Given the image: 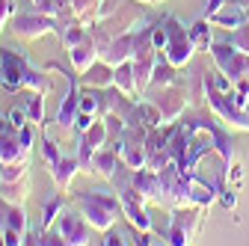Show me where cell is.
<instances>
[{"label":"cell","instance_id":"74e56055","mask_svg":"<svg viewBox=\"0 0 249 246\" xmlns=\"http://www.w3.org/2000/svg\"><path fill=\"white\" fill-rule=\"evenodd\" d=\"M101 243H104V246H124V243H131V240H124L122 234H113V228H110V231L104 234V240H101Z\"/></svg>","mask_w":249,"mask_h":246},{"label":"cell","instance_id":"5b68a950","mask_svg":"<svg viewBox=\"0 0 249 246\" xmlns=\"http://www.w3.org/2000/svg\"><path fill=\"white\" fill-rule=\"evenodd\" d=\"M33 125L15 128L6 116H0V163H15V160H30L33 155Z\"/></svg>","mask_w":249,"mask_h":246},{"label":"cell","instance_id":"ab89813d","mask_svg":"<svg viewBox=\"0 0 249 246\" xmlns=\"http://www.w3.org/2000/svg\"><path fill=\"white\" fill-rule=\"evenodd\" d=\"M140 3H145V6H154V3H163V0H140Z\"/></svg>","mask_w":249,"mask_h":246},{"label":"cell","instance_id":"5bb4252c","mask_svg":"<svg viewBox=\"0 0 249 246\" xmlns=\"http://www.w3.org/2000/svg\"><path fill=\"white\" fill-rule=\"evenodd\" d=\"M119 160H122L119 148L107 142L104 148H98L95 155H92V160H89V175H98V178L110 181V178H113V172H116V166H119Z\"/></svg>","mask_w":249,"mask_h":246},{"label":"cell","instance_id":"f546056e","mask_svg":"<svg viewBox=\"0 0 249 246\" xmlns=\"http://www.w3.org/2000/svg\"><path fill=\"white\" fill-rule=\"evenodd\" d=\"M39 151H42V160H45V166H48V172L62 160V151H59V142H53L51 137H48V131H45V137L39 140Z\"/></svg>","mask_w":249,"mask_h":246},{"label":"cell","instance_id":"8992f818","mask_svg":"<svg viewBox=\"0 0 249 246\" xmlns=\"http://www.w3.org/2000/svg\"><path fill=\"white\" fill-rule=\"evenodd\" d=\"M9 30H12V36L18 42H36V39H45V36H56L59 18L56 15L36 12L33 6H30V9H21V12L12 15Z\"/></svg>","mask_w":249,"mask_h":246},{"label":"cell","instance_id":"7a4b0ae2","mask_svg":"<svg viewBox=\"0 0 249 246\" xmlns=\"http://www.w3.org/2000/svg\"><path fill=\"white\" fill-rule=\"evenodd\" d=\"M71 199H74V208L101 234H107L116 226V220L124 217L122 199L116 196V190H80V193H71Z\"/></svg>","mask_w":249,"mask_h":246},{"label":"cell","instance_id":"836d02e7","mask_svg":"<svg viewBox=\"0 0 249 246\" xmlns=\"http://www.w3.org/2000/svg\"><path fill=\"white\" fill-rule=\"evenodd\" d=\"M226 178H229L231 187H240V184H243V163H240V160H231V163L226 166Z\"/></svg>","mask_w":249,"mask_h":246},{"label":"cell","instance_id":"9a60e30c","mask_svg":"<svg viewBox=\"0 0 249 246\" xmlns=\"http://www.w3.org/2000/svg\"><path fill=\"white\" fill-rule=\"evenodd\" d=\"M69 59H71V69H74L77 74H86L92 66L98 63V42L92 39V33H89L80 45H74V48L69 51Z\"/></svg>","mask_w":249,"mask_h":246},{"label":"cell","instance_id":"ffe728a7","mask_svg":"<svg viewBox=\"0 0 249 246\" xmlns=\"http://www.w3.org/2000/svg\"><path fill=\"white\" fill-rule=\"evenodd\" d=\"M69 208V199H66V193H51L45 202H42V223H39V231H48V228H53L56 226V220H59V213Z\"/></svg>","mask_w":249,"mask_h":246},{"label":"cell","instance_id":"603a6c76","mask_svg":"<svg viewBox=\"0 0 249 246\" xmlns=\"http://www.w3.org/2000/svg\"><path fill=\"white\" fill-rule=\"evenodd\" d=\"M113 86L122 89L128 98H140L137 95V77H134V63H131V59L113 69Z\"/></svg>","mask_w":249,"mask_h":246},{"label":"cell","instance_id":"e0dca14e","mask_svg":"<svg viewBox=\"0 0 249 246\" xmlns=\"http://www.w3.org/2000/svg\"><path fill=\"white\" fill-rule=\"evenodd\" d=\"M89 36V27H83L77 18H59V30H56V39H59V45L66 48V51H71L74 45H80L83 39Z\"/></svg>","mask_w":249,"mask_h":246},{"label":"cell","instance_id":"ee69618b","mask_svg":"<svg viewBox=\"0 0 249 246\" xmlns=\"http://www.w3.org/2000/svg\"><path fill=\"white\" fill-rule=\"evenodd\" d=\"M246 113H249V107H246Z\"/></svg>","mask_w":249,"mask_h":246},{"label":"cell","instance_id":"7bdbcfd3","mask_svg":"<svg viewBox=\"0 0 249 246\" xmlns=\"http://www.w3.org/2000/svg\"><path fill=\"white\" fill-rule=\"evenodd\" d=\"M246 21H249V9H246Z\"/></svg>","mask_w":249,"mask_h":246},{"label":"cell","instance_id":"f1b7e54d","mask_svg":"<svg viewBox=\"0 0 249 246\" xmlns=\"http://www.w3.org/2000/svg\"><path fill=\"white\" fill-rule=\"evenodd\" d=\"M169 83H178V69L169 63V59H158V66H154V74H151V86H169Z\"/></svg>","mask_w":249,"mask_h":246},{"label":"cell","instance_id":"52a82bcc","mask_svg":"<svg viewBox=\"0 0 249 246\" xmlns=\"http://www.w3.org/2000/svg\"><path fill=\"white\" fill-rule=\"evenodd\" d=\"M163 27H166V48H163V56L175 69H184L190 66V59L196 53V45L190 39V27H187L178 15H163Z\"/></svg>","mask_w":249,"mask_h":246},{"label":"cell","instance_id":"cb8c5ba5","mask_svg":"<svg viewBox=\"0 0 249 246\" xmlns=\"http://www.w3.org/2000/svg\"><path fill=\"white\" fill-rule=\"evenodd\" d=\"M80 83L83 86H95V89H107V86H113V66H107V63H98L92 66L86 74H80Z\"/></svg>","mask_w":249,"mask_h":246},{"label":"cell","instance_id":"484cf974","mask_svg":"<svg viewBox=\"0 0 249 246\" xmlns=\"http://www.w3.org/2000/svg\"><path fill=\"white\" fill-rule=\"evenodd\" d=\"M187 95H190L193 107L208 104V71H196V74L187 77Z\"/></svg>","mask_w":249,"mask_h":246},{"label":"cell","instance_id":"3957f363","mask_svg":"<svg viewBox=\"0 0 249 246\" xmlns=\"http://www.w3.org/2000/svg\"><path fill=\"white\" fill-rule=\"evenodd\" d=\"M142 21H145V12H142V3H140V0H124L116 12H110L107 18H101V21L92 24L89 33H92V39H95L98 48H101L104 42H110V39H116V36H122V33L140 30Z\"/></svg>","mask_w":249,"mask_h":246},{"label":"cell","instance_id":"b9f144b4","mask_svg":"<svg viewBox=\"0 0 249 246\" xmlns=\"http://www.w3.org/2000/svg\"><path fill=\"white\" fill-rule=\"evenodd\" d=\"M237 3H240V6H243V9H249V0H237Z\"/></svg>","mask_w":249,"mask_h":246},{"label":"cell","instance_id":"7c38bea8","mask_svg":"<svg viewBox=\"0 0 249 246\" xmlns=\"http://www.w3.org/2000/svg\"><path fill=\"white\" fill-rule=\"evenodd\" d=\"M137 33L140 30H131V33H122L110 42H104L98 48V59L107 66H122V63H128V59H134V51H137Z\"/></svg>","mask_w":249,"mask_h":246},{"label":"cell","instance_id":"4fadbf2b","mask_svg":"<svg viewBox=\"0 0 249 246\" xmlns=\"http://www.w3.org/2000/svg\"><path fill=\"white\" fill-rule=\"evenodd\" d=\"M134 187H137V190L145 196V202L163 205V184H160V175H158V169H151V166L134 169Z\"/></svg>","mask_w":249,"mask_h":246},{"label":"cell","instance_id":"6da1fadb","mask_svg":"<svg viewBox=\"0 0 249 246\" xmlns=\"http://www.w3.org/2000/svg\"><path fill=\"white\" fill-rule=\"evenodd\" d=\"M0 66H3V77L9 92H42V95H53V83L48 77V69H39L30 63L27 53H18L15 48H0Z\"/></svg>","mask_w":249,"mask_h":246},{"label":"cell","instance_id":"9c48e42d","mask_svg":"<svg viewBox=\"0 0 249 246\" xmlns=\"http://www.w3.org/2000/svg\"><path fill=\"white\" fill-rule=\"evenodd\" d=\"M154 107L160 110L163 125H175V122L184 116L187 104H190V95H187V83H169V86H158V95L148 98Z\"/></svg>","mask_w":249,"mask_h":246},{"label":"cell","instance_id":"30bf717a","mask_svg":"<svg viewBox=\"0 0 249 246\" xmlns=\"http://www.w3.org/2000/svg\"><path fill=\"white\" fill-rule=\"evenodd\" d=\"M59 234H62V240H66V246H89L92 243V223L83 217V213L77 211V208H66L59 213V220H56V226H53Z\"/></svg>","mask_w":249,"mask_h":246},{"label":"cell","instance_id":"1f68e13d","mask_svg":"<svg viewBox=\"0 0 249 246\" xmlns=\"http://www.w3.org/2000/svg\"><path fill=\"white\" fill-rule=\"evenodd\" d=\"M15 12H18L15 9V0H0V33L9 27V21H12Z\"/></svg>","mask_w":249,"mask_h":246},{"label":"cell","instance_id":"d4e9b609","mask_svg":"<svg viewBox=\"0 0 249 246\" xmlns=\"http://www.w3.org/2000/svg\"><path fill=\"white\" fill-rule=\"evenodd\" d=\"M45 101H48V95H42V92H30V95L21 101V107L27 110L30 125H39V128L48 125V122H45Z\"/></svg>","mask_w":249,"mask_h":246},{"label":"cell","instance_id":"d6a6232c","mask_svg":"<svg viewBox=\"0 0 249 246\" xmlns=\"http://www.w3.org/2000/svg\"><path fill=\"white\" fill-rule=\"evenodd\" d=\"M30 6H33L36 12H45V15H62V9H59V3L56 0H30Z\"/></svg>","mask_w":249,"mask_h":246},{"label":"cell","instance_id":"7402d4cb","mask_svg":"<svg viewBox=\"0 0 249 246\" xmlns=\"http://www.w3.org/2000/svg\"><path fill=\"white\" fill-rule=\"evenodd\" d=\"M190 202L208 211V208H211L213 202H220V190H216V184L199 181V178L193 175V187H190Z\"/></svg>","mask_w":249,"mask_h":246},{"label":"cell","instance_id":"f35d334b","mask_svg":"<svg viewBox=\"0 0 249 246\" xmlns=\"http://www.w3.org/2000/svg\"><path fill=\"white\" fill-rule=\"evenodd\" d=\"M92 122H95V116H89V113H77V122H74V131H86Z\"/></svg>","mask_w":249,"mask_h":246},{"label":"cell","instance_id":"d6986e66","mask_svg":"<svg viewBox=\"0 0 249 246\" xmlns=\"http://www.w3.org/2000/svg\"><path fill=\"white\" fill-rule=\"evenodd\" d=\"M30 187H33L30 175L12 178V181H0V199L9 202V205H24V202L30 199Z\"/></svg>","mask_w":249,"mask_h":246},{"label":"cell","instance_id":"ac0fdd59","mask_svg":"<svg viewBox=\"0 0 249 246\" xmlns=\"http://www.w3.org/2000/svg\"><path fill=\"white\" fill-rule=\"evenodd\" d=\"M213 27H226V30H237L240 24H246V9L237 3V0H226V6L208 18Z\"/></svg>","mask_w":249,"mask_h":246},{"label":"cell","instance_id":"60d3db41","mask_svg":"<svg viewBox=\"0 0 249 246\" xmlns=\"http://www.w3.org/2000/svg\"><path fill=\"white\" fill-rule=\"evenodd\" d=\"M0 86H6V77H3V66H0Z\"/></svg>","mask_w":249,"mask_h":246},{"label":"cell","instance_id":"4316f807","mask_svg":"<svg viewBox=\"0 0 249 246\" xmlns=\"http://www.w3.org/2000/svg\"><path fill=\"white\" fill-rule=\"evenodd\" d=\"M190 39H193L196 51H211V45H213V24L208 18H196V24L190 27Z\"/></svg>","mask_w":249,"mask_h":246},{"label":"cell","instance_id":"2e32d148","mask_svg":"<svg viewBox=\"0 0 249 246\" xmlns=\"http://www.w3.org/2000/svg\"><path fill=\"white\" fill-rule=\"evenodd\" d=\"M77 172H83L80 169V160H77V155H62V160L51 169V181H53V187L59 190V193H69L71 190V181L77 178Z\"/></svg>","mask_w":249,"mask_h":246},{"label":"cell","instance_id":"277c9868","mask_svg":"<svg viewBox=\"0 0 249 246\" xmlns=\"http://www.w3.org/2000/svg\"><path fill=\"white\" fill-rule=\"evenodd\" d=\"M205 220V208L199 205H181V208H169V228L163 231L166 243L172 246H187L199 237Z\"/></svg>","mask_w":249,"mask_h":246},{"label":"cell","instance_id":"8fae6325","mask_svg":"<svg viewBox=\"0 0 249 246\" xmlns=\"http://www.w3.org/2000/svg\"><path fill=\"white\" fill-rule=\"evenodd\" d=\"M56 69L69 80V92H66V98H62L59 107H56V125L69 134V131H74V122H77V113H80V74L74 69H71V74L62 66H56Z\"/></svg>","mask_w":249,"mask_h":246},{"label":"cell","instance_id":"83f0119b","mask_svg":"<svg viewBox=\"0 0 249 246\" xmlns=\"http://www.w3.org/2000/svg\"><path fill=\"white\" fill-rule=\"evenodd\" d=\"M80 113H89V116L101 119V113H104V107H101V89L80 83Z\"/></svg>","mask_w":249,"mask_h":246},{"label":"cell","instance_id":"d590c367","mask_svg":"<svg viewBox=\"0 0 249 246\" xmlns=\"http://www.w3.org/2000/svg\"><path fill=\"white\" fill-rule=\"evenodd\" d=\"M6 119L12 122L15 128H24V125H30V119H27V110H24V107H12V110L6 113Z\"/></svg>","mask_w":249,"mask_h":246},{"label":"cell","instance_id":"4dcf8cb0","mask_svg":"<svg viewBox=\"0 0 249 246\" xmlns=\"http://www.w3.org/2000/svg\"><path fill=\"white\" fill-rule=\"evenodd\" d=\"M226 42H231V45H234L237 51L249 53V21H246V24H240L237 30H231V36H229Z\"/></svg>","mask_w":249,"mask_h":246},{"label":"cell","instance_id":"8d00e7d4","mask_svg":"<svg viewBox=\"0 0 249 246\" xmlns=\"http://www.w3.org/2000/svg\"><path fill=\"white\" fill-rule=\"evenodd\" d=\"M226 6V0H208V3L202 6V12H199V18H211V15H216Z\"/></svg>","mask_w":249,"mask_h":246},{"label":"cell","instance_id":"44dd1931","mask_svg":"<svg viewBox=\"0 0 249 246\" xmlns=\"http://www.w3.org/2000/svg\"><path fill=\"white\" fill-rule=\"evenodd\" d=\"M104 6V0H69V12L83 24V27H92L98 21V9Z\"/></svg>","mask_w":249,"mask_h":246},{"label":"cell","instance_id":"ba28073f","mask_svg":"<svg viewBox=\"0 0 249 246\" xmlns=\"http://www.w3.org/2000/svg\"><path fill=\"white\" fill-rule=\"evenodd\" d=\"M216 69H220L223 74L231 77V83H240V80H249V53L237 51L231 42H213L211 51Z\"/></svg>","mask_w":249,"mask_h":246},{"label":"cell","instance_id":"e575fe53","mask_svg":"<svg viewBox=\"0 0 249 246\" xmlns=\"http://www.w3.org/2000/svg\"><path fill=\"white\" fill-rule=\"evenodd\" d=\"M237 187H220V205L226 208V211H234L237 208V193H234Z\"/></svg>","mask_w":249,"mask_h":246}]
</instances>
